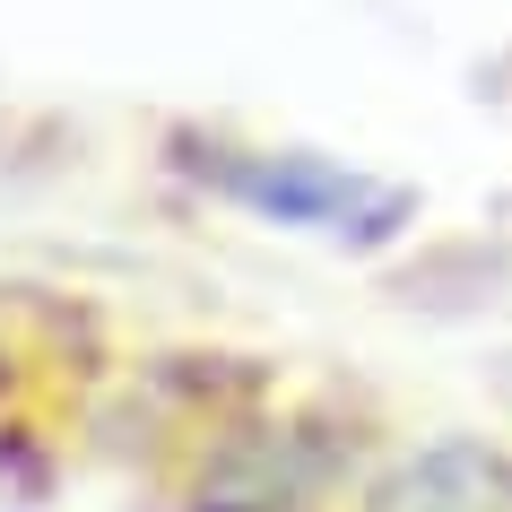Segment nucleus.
<instances>
[{
	"label": "nucleus",
	"mask_w": 512,
	"mask_h": 512,
	"mask_svg": "<svg viewBox=\"0 0 512 512\" xmlns=\"http://www.w3.org/2000/svg\"><path fill=\"white\" fill-rule=\"evenodd\" d=\"M157 157L174 183H191L200 200L252 217L270 235H304V243H339V252H391L417 226V191L348 165L330 148L304 139H261V131H226V122H165Z\"/></svg>",
	"instance_id": "f257e3e1"
},
{
	"label": "nucleus",
	"mask_w": 512,
	"mask_h": 512,
	"mask_svg": "<svg viewBox=\"0 0 512 512\" xmlns=\"http://www.w3.org/2000/svg\"><path fill=\"white\" fill-rule=\"evenodd\" d=\"M374 512H512V452L434 443L374 486Z\"/></svg>",
	"instance_id": "f03ea898"
},
{
	"label": "nucleus",
	"mask_w": 512,
	"mask_h": 512,
	"mask_svg": "<svg viewBox=\"0 0 512 512\" xmlns=\"http://www.w3.org/2000/svg\"><path fill=\"white\" fill-rule=\"evenodd\" d=\"M495 96H504V105H512V53H504V70H495Z\"/></svg>",
	"instance_id": "7ed1b4c3"
}]
</instances>
